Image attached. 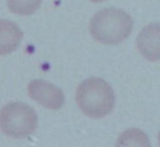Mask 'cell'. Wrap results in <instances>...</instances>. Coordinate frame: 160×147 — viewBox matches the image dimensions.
Instances as JSON below:
<instances>
[{
  "mask_svg": "<svg viewBox=\"0 0 160 147\" xmlns=\"http://www.w3.org/2000/svg\"><path fill=\"white\" fill-rule=\"evenodd\" d=\"M133 19L127 12L115 8L98 11L90 21V33L94 40L105 45H115L128 38Z\"/></svg>",
  "mask_w": 160,
  "mask_h": 147,
  "instance_id": "6da1fadb",
  "label": "cell"
},
{
  "mask_svg": "<svg viewBox=\"0 0 160 147\" xmlns=\"http://www.w3.org/2000/svg\"><path fill=\"white\" fill-rule=\"evenodd\" d=\"M76 99L80 110L93 119L107 116L115 105L113 89L100 78H88L82 81L78 87Z\"/></svg>",
  "mask_w": 160,
  "mask_h": 147,
  "instance_id": "7a4b0ae2",
  "label": "cell"
},
{
  "mask_svg": "<svg viewBox=\"0 0 160 147\" xmlns=\"http://www.w3.org/2000/svg\"><path fill=\"white\" fill-rule=\"evenodd\" d=\"M36 126L35 111L25 103L10 102L0 110V129L10 137H27L35 131Z\"/></svg>",
  "mask_w": 160,
  "mask_h": 147,
  "instance_id": "3957f363",
  "label": "cell"
},
{
  "mask_svg": "<svg viewBox=\"0 0 160 147\" xmlns=\"http://www.w3.org/2000/svg\"><path fill=\"white\" fill-rule=\"evenodd\" d=\"M28 92L34 101L49 110H58L64 105V92L55 85L42 79H34L29 84Z\"/></svg>",
  "mask_w": 160,
  "mask_h": 147,
  "instance_id": "277c9868",
  "label": "cell"
},
{
  "mask_svg": "<svg viewBox=\"0 0 160 147\" xmlns=\"http://www.w3.org/2000/svg\"><path fill=\"white\" fill-rule=\"evenodd\" d=\"M137 48L140 55L149 62L160 59V23H150L140 31Z\"/></svg>",
  "mask_w": 160,
  "mask_h": 147,
  "instance_id": "5b68a950",
  "label": "cell"
},
{
  "mask_svg": "<svg viewBox=\"0 0 160 147\" xmlns=\"http://www.w3.org/2000/svg\"><path fill=\"white\" fill-rule=\"evenodd\" d=\"M23 33L16 23L8 20H0V55L14 52L22 41Z\"/></svg>",
  "mask_w": 160,
  "mask_h": 147,
  "instance_id": "8992f818",
  "label": "cell"
},
{
  "mask_svg": "<svg viewBox=\"0 0 160 147\" xmlns=\"http://www.w3.org/2000/svg\"><path fill=\"white\" fill-rule=\"evenodd\" d=\"M118 146H144L148 147L149 138L147 135L137 129H131L125 131L121 134V136L118 139Z\"/></svg>",
  "mask_w": 160,
  "mask_h": 147,
  "instance_id": "52a82bcc",
  "label": "cell"
},
{
  "mask_svg": "<svg viewBox=\"0 0 160 147\" xmlns=\"http://www.w3.org/2000/svg\"><path fill=\"white\" fill-rule=\"evenodd\" d=\"M43 0H7L10 11L20 16L33 14L40 8Z\"/></svg>",
  "mask_w": 160,
  "mask_h": 147,
  "instance_id": "ba28073f",
  "label": "cell"
},
{
  "mask_svg": "<svg viewBox=\"0 0 160 147\" xmlns=\"http://www.w3.org/2000/svg\"><path fill=\"white\" fill-rule=\"evenodd\" d=\"M92 3H102V1H105V0H91Z\"/></svg>",
  "mask_w": 160,
  "mask_h": 147,
  "instance_id": "9c48e42d",
  "label": "cell"
},
{
  "mask_svg": "<svg viewBox=\"0 0 160 147\" xmlns=\"http://www.w3.org/2000/svg\"><path fill=\"white\" fill-rule=\"evenodd\" d=\"M158 139H159V145H160V133H159V136H158Z\"/></svg>",
  "mask_w": 160,
  "mask_h": 147,
  "instance_id": "30bf717a",
  "label": "cell"
}]
</instances>
